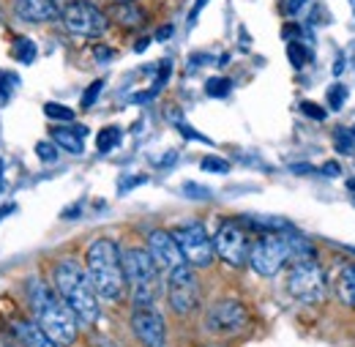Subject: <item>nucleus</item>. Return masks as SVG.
Masks as SVG:
<instances>
[{
    "label": "nucleus",
    "mask_w": 355,
    "mask_h": 347,
    "mask_svg": "<svg viewBox=\"0 0 355 347\" xmlns=\"http://www.w3.org/2000/svg\"><path fill=\"white\" fill-rule=\"evenodd\" d=\"M28 298H31V312L36 317V323L44 328V334L58 347H69L77 342L80 337V320L74 317V312L66 306V301L46 287L42 279H31L28 282Z\"/></svg>",
    "instance_id": "nucleus-1"
},
{
    "label": "nucleus",
    "mask_w": 355,
    "mask_h": 347,
    "mask_svg": "<svg viewBox=\"0 0 355 347\" xmlns=\"http://www.w3.org/2000/svg\"><path fill=\"white\" fill-rule=\"evenodd\" d=\"M85 271L101 301H121L126 293L123 249L112 238H96L85 252Z\"/></svg>",
    "instance_id": "nucleus-2"
},
{
    "label": "nucleus",
    "mask_w": 355,
    "mask_h": 347,
    "mask_svg": "<svg viewBox=\"0 0 355 347\" xmlns=\"http://www.w3.org/2000/svg\"><path fill=\"white\" fill-rule=\"evenodd\" d=\"M55 293L66 301V306L74 312V317L80 320V325H96L98 323V293L90 285V276L85 265L77 260H60L55 265Z\"/></svg>",
    "instance_id": "nucleus-3"
},
{
    "label": "nucleus",
    "mask_w": 355,
    "mask_h": 347,
    "mask_svg": "<svg viewBox=\"0 0 355 347\" xmlns=\"http://www.w3.org/2000/svg\"><path fill=\"white\" fill-rule=\"evenodd\" d=\"M123 276L134 304H156L162 293V271L148 249L139 246L123 249Z\"/></svg>",
    "instance_id": "nucleus-4"
},
{
    "label": "nucleus",
    "mask_w": 355,
    "mask_h": 347,
    "mask_svg": "<svg viewBox=\"0 0 355 347\" xmlns=\"http://www.w3.org/2000/svg\"><path fill=\"white\" fill-rule=\"evenodd\" d=\"M60 25L80 39H98L110 28V14L93 0H71L60 8Z\"/></svg>",
    "instance_id": "nucleus-5"
},
{
    "label": "nucleus",
    "mask_w": 355,
    "mask_h": 347,
    "mask_svg": "<svg viewBox=\"0 0 355 347\" xmlns=\"http://www.w3.org/2000/svg\"><path fill=\"white\" fill-rule=\"evenodd\" d=\"M287 293L301 301V304H320L328 296V279L322 265L309 257V260L290 262L287 271Z\"/></svg>",
    "instance_id": "nucleus-6"
},
{
    "label": "nucleus",
    "mask_w": 355,
    "mask_h": 347,
    "mask_svg": "<svg viewBox=\"0 0 355 347\" xmlns=\"http://www.w3.org/2000/svg\"><path fill=\"white\" fill-rule=\"evenodd\" d=\"M293 262L290 255V235H279V232H268L263 238H257L252 244L249 252V265L254 273L260 276H276L284 265Z\"/></svg>",
    "instance_id": "nucleus-7"
},
{
    "label": "nucleus",
    "mask_w": 355,
    "mask_h": 347,
    "mask_svg": "<svg viewBox=\"0 0 355 347\" xmlns=\"http://www.w3.org/2000/svg\"><path fill=\"white\" fill-rule=\"evenodd\" d=\"M173 235H175L178 246L183 252V260L189 262L191 268H208V265H214V257H216L214 238L208 235V230H205L202 221L178 224V227H173Z\"/></svg>",
    "instance_id": "nucleus-8"
},
{
    "label": "nucleus",
    "mask_w": 355,
    "mask_h": 347,
    "mask_svg": "<svg viewBox=\"0 0 355 347\" xmlns=\"http://www.w3.org/2000/svg\"><path fill=\"white\" fill-rule=\"evenodd\" d=\"M167 301L175 314H191L200 306V279L189 262L167 273Z\"/></svg>",
    "instance_id": "nucleus-9"
},
{
    "label": "nucleus",
    "mask_w": 355,
    "mask_h": 347,
    "mask_svg": "<svg viewBox=\"0 0 355 347\" xmlns=\"http://www.w3.org/2000/svg\"><path fill=\"white\" fill-rule=\"evenodd\" d=\"M214 249L216 257H222L232 268L249 265V252H252V238L238 221H222V227L214 235Z\"/></svg>",
    "instance_id": "nucleus-10"
},
{
    "label": "nucleus",
    "mask_w": 355,
    "mask_h": 347,
    "mask_svg": "<svg viewBox=\"0 0 355 347\" xmlns=\"http://www.w3.org/2000/svg\"><path fill=\"white\" fill-rule=\"evenodd\" d=\"M249 323V312L246 306L235 298H224L208 309L205 314V331L216 334V337H230V334H241Z\"/></svg>",
    "instance_id": "nucleus-11"
},
{
    "label": "nucleus",
    "mask_w": 355,
    "mask_h": 347,
    "mask_svg": "<svg viewBox=\"0 0 355 347\" xmlns=\"http://www.w3.org/2000/svg\"><path fill=\"white\" fill-rule=\"evenodd\" d=\"M132 331L142 347H164L167 345V323L156 304H134L132 309Z\"/></svg>",
    "instance_id": "nucleus-12"
},
{
    "label": "nucleus",
    "mask_w": 355,
    "mask_h": 347,
    "mask_svg": "<svg viewBox=\"0 0 355 347\" xmlns=\"http://www.w3.org/2000/svg\"><path fill=\"white\" fill-rule=\"evenodd\" d=\"M148 252H150V257L153 262L159 265V271L162 273H170V271H175L178 265H183V252H180V246H178L175 235H173V230H150L148 232V246H145Z\"/></svg>",
    "instance_id": "nucleus-13"
},
{
    "label": "nucleus",
    "mask_w": 355,
    "mask_h": 347,
    "mask_svg": "<svg viewBox=\"0 0 355 347\" xmlns=\"http://www.w3.org/2000/svg\"><path fill=\"white\" fill-rule=\"evenodd\" d=\"M14 14L22 22L46 25V22L60 19V6L58 0H14Z\"/></svg>",
    "instance_id": "nucleus-14"
},
{
    "label": "nucleus",
    "mask_w": 355,
    "mask_h": 347,
    "mask_svg": "<svg viewBox=\"0 0 355 347\" xmlns=\"http://www.w3.org/2000/svg\"><path fill=\"white\" fill-rule=\"evenodd\" d=\"M11 337L22 347H58L44 334V328L36 320H28V317H14L11 320Z\"/></svg>",
    "instance_id": "nucleus-15"
},
{
    "label": "nucleus",
    "mask_w": 355,
    "mask_h": 347,
    "mask_svg": "<svg viewBox=\"0 0 355 347\" xmlns=\"http://www.w3.org/2000/svg\"><path fill=\"white\" fill-rule=\"evenodd\" d=\"M85 134H88L85 126H77V129H71V126H55V129H52V142H55L58 148H63V151L80 156V153L85 151Z\"/></svg>",
    "instance_id": "nucleus-16"
},
{
    "label": "nucleus",
    "mask_w": 355,
    "mask_h": 347,
    "mask_svg": "<svg viewBox=\"0 0 355 347\" xmlns=\"http://www.w3.org/2000/svg\"><path fill=\"white\" fill-rule=\"evenodd\" d=\"M118 22V25H123V28H134V25H139L142 19H145V14L134 6V3H115V8L110 11V22Z\"/></svg>",
    "instance_id": "nucleus-17"
},
{
    "label": "nucleus",
    "mask_w": 355,
    "mask_h": 347,
    "mask_svg": "<svg viewBox=\"0 0 355 347\" xmlns=\"http://www.w3.org/2000/svg\"><path fill=\"white\" fill-rule=\"evenodd\" d=\"M336 293H339L342 304L355 309V265H347V268L339 273V279H336Z\"/></svg>",
    "instance_id": "nucleus-18"
},
{
    "label": "nucleus",
    "mask_w": 355,
    "mask_h": 347,
    "mask_svg": "<svg viewBox=\"0 0 355 347\" xmlns=\"http://www.w3.org/2000/svg\"><path fill=\"white\" fill-rule=\"evenodd\" d=\"M118 142H121V129H115V126L101 129V131H98V137H96V145H98V151H101V153L112 151Z\"/></svg>",
    "instance_id": "nucleus-19"
},
{
    "label": "nucleus",
    "mask_w": 355,
    "mask_h": 347,
    "mask_svg": "<svg viewBox=\"0 0 355 347\" xmlns=\"http://www.w3.org/2000/svg\"><path fill=\"white\" fill-rule=\"evenodd\" d=\"M46 118H52V121H66V124H71L74 121V110L71 107H66V104H55V101H49L44 107Z\"/></svg>",
    "instance_id": "nucleus-20"
},
{
    "label": "nucleus",
    "mask_w": 355,
    "mask_h": 347,
    "mask_svg": "<svg viewBox=\"0 0 355 347\" xmlns=\"http://www.w3.org/2000/svg\"><path fill=\"white\" fill-rule=\"evenodd\" d=\"M36 156L44 162V164H52V162H58V145L49 139V142H39L36 145Z\"/></svg>",
    "instance_id": "nucleus-21"
},
{
    "label": "nucleus",
    "mask_w": 355,
    "mask_h": 347,
    "mask_svg": "<svg viewBox=\"0 0 355 347\" xmlns=\"http://www.w3.org/2000/svg\"><path fill=\"white\" fill-rule=\"evenodd\" d=\"M230 87H232V83L227 77H214V80H208L205 90H208V96H227Z\"/></svg>",
    "instance_id": "nucleus-22"
},
{
    "label": "nucleus",
    "mask_w": 355,
    "mask_h": 347,
    "mask_svg": "<svg viewBox=\"0 0 355 347\" xmlns=\"http://www.w3.org/2000/svg\"><path fill=\"white\" fill-rule=\"evenodd\" d=\"M345 101H347V87L331 85V90H328V104H331L334 110H339V107H342Z\"/></svg>",
    "instance_id": "nucleus-23"
},
{
    "label": "nucleus",
    "mask_w": 355,
    "mask_h": 347,
    "mask_svg": "<svg viewBox=\"0 0 355 347\" xmlns=\"http://www.w3.org/2000/svg\"><path fill=\"white\" fill-rule=\"evenodd\" d=\"M200 167H202L205 173H227V170H230V164L222 162V159H216V156H205V159L200 162Z\"/></svg>",
    "instance_id": "nucleus-24"
},
{
    "label": "nucleus",
    "mask_w": 355,
    "mask_h": 347,
    "mask_svg": "<svg viewBox=\"0 0 355 347\" xmlns=\"http://www.w3.org/2000/svg\"><path fill=\"white\" fill-rule=\"evenodd\" d=\"M301 110L309 115V118H314V121H325V110L320 107V104H311V101H301Z\"/></svg>",
    "instance_id": "nucleus-25"
},
{
    "label": "nucleus",
    "mask_w": 355,
    "mask_h": 347,
    "mask_svg": "<svg viewBox=\"0 0 355 347\" xmlns=\"http://www.w3.org/2000/svg\"><path fill=\"white\" fill-rule=\"evenodd\" d=\"M301 46H304L301 42L290 44V60H293L298 69H301V66H304V60H306V55H304V49H301Z\"/></svg>",
    "instance_id": "nucleus-26"
},
{
    "label": "nucleus",
    "mask_w": 355,
    "mask_h": 347,
    "mask_svg": "<svg viewBox=\"0 0 355 347\" xmlns=\"http://www.w3.org/2000/svg\"><path fill=\"white\" fill-rule=\"evenodd\" d=\"M101 87H104V83H101V80H96V83H93V85L88 87V93L83 96V107H90V104H93V101L98 99V93H101Z\"/></svg>",
    "instance_id": "nucleus-27"
},
{
    "label": "nucleus",
    "mask_w": 355,
    "mask_h": 347,
    "mask_svg": "<svg viewBox=\"0 0 355 347\" xmlns=\"http://www.w3.org/2000/svg\"><path fill=\"white\" fill-rule=\"evenodd\" d=\"M304 6H306V0H287V6H284V14L295 17V14H301V11H304Z\"/></svg>",
    "instance_id": "nucleus-28"
},
{
    "label": "nucleus",
    "mask_w": 355,
    "mask_h": 347,
    "mask_svg": "<svg viewBox=\"0 0 355 347\" xmlns=\"http://www.w3.org/2000/svg\"><path fill=\"white\" fill-rule=\"evenodd\" d=\"M0 347H22L19 345V342H17V339H14V337H11V339H8V342H6V339H3V345Z\"/></svg>",
    "instance_id": "nucleus-29"
},
{
    "label": "nucleus",
    "mask_w": 355,
    "mask_h": 347,
    "mask_svg": "<svg viewBox=\"0 0 355 347\" xmlns=\"http://www.w3.org/2000/svg\"><path fill=\"white\" fill-rule=\"evenodd\" d=\"M8 211H11V208H0V219L6 217V214H8Z\"/></svg>",
    "instance_id": "nucleus-30"
},
{
    "label": "nucleus",
    "mask_w": 355,
    "mask_h": 347,
    "mask_svg": "<svg viewBox=\"0 0 355 347\" xmlns=\"http://www.w3.org/2000/svg\"><path fill=\"white\" fill-rule=\"evenodd\" d=\"M115 3H134V0H115Z\"/></svg>",
    "instance_id": "nucleus-31"
},
{
    "label": "nucleus",
    "mask_w": 355,
    "mask_h": 347,
    "mask_svg": "<svg viewBox=\"0 0 355 347\" xmlns=\"http://www.w3.org/2000/svg\"><path fill=\"white\" fill-rule=\"evenodd\" d=\"M350 3H353V11H355V0H350Z\"/></svg>",
    "instance_id": "nucleus-32"
}]
</instances>
